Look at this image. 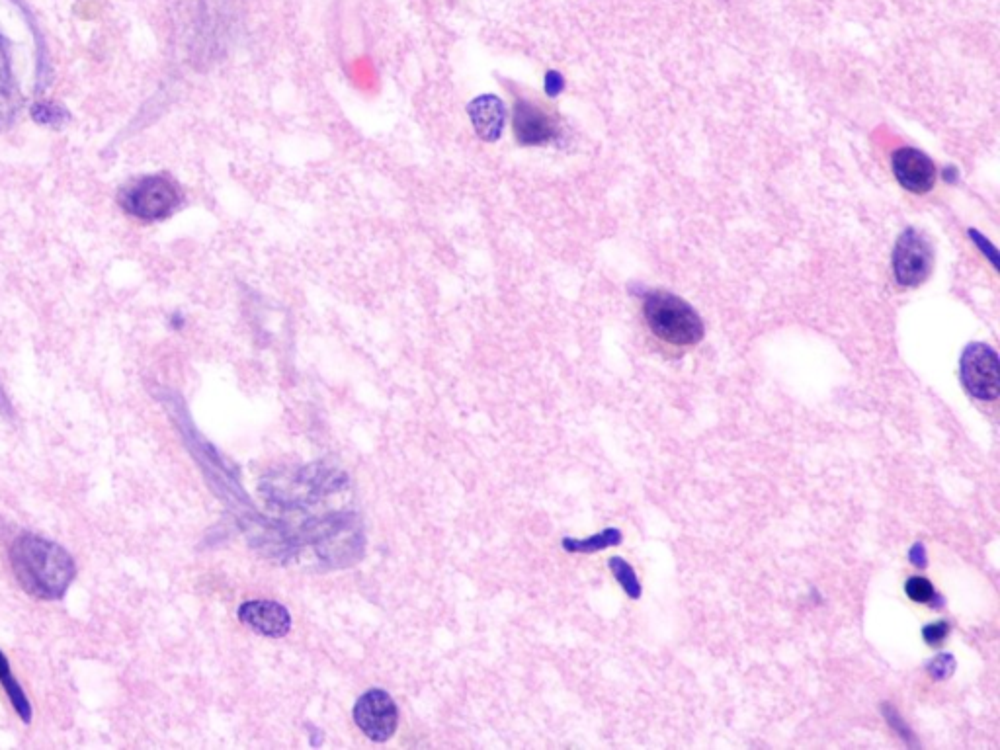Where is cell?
<instances>
[{
    "label": "cell",
    "instance_id": "cell-1",
    "mask_svg": "<svg viewBox=\"0 0 1000 750\" xmlns=\"http://www.w3.org/2000/svg\"><path fill=\"white\" fill-rule=\"evenodd\" d=\"M16 581L36 598L59 600L77 577L73 557L59 543L42 536L22 534L10 547Z\"/></svg>",
    "mask_w": 1000,
    "mask_h": 750
},
{
    "label": "cell",
    "instance_id": "cell-2",
    "mask_svg": "<svg viewBox=\"0 0 1000 750\" xmlns=\"http://www.w3.org/2000/svg\"><path fill=\"white\" fill-rule=\"evenodd\" d=\"M645 319L651 331L668 344L692 346L704 336V323L700 315L686 301L672 293L647 295Z\"/></svg>",
    "mask_w": 1000,
    "mask_h": 750
},
{
    "label": "cell",
    "instance_id": "cell-3",
    "mask_svg": "<svg viewBox=\"0 0 1000 750\" xmlns=\"http://www.w3.org/2000/svg\"><path fill=\"white\" fill-rule=\"evenodd\" d=\"M122 208L145 221L168 217L180 204V192L167 176H145L122 192Z\"/></svg>",
    "mask_w": 1000,
    "mask_h": 750
},
{
    "label": "cell",
    "instance_id": "cell-4",
    "mask_svg": "<svg viewBox=\"0 0 1000 750\" xmlns=\"http://www.w3.org/2000/svg\"><path fill=\"white\" fill-rule=\"evenodd\" d=\"M961 381L973 397L981 401H995L1000 393L997 352L981 342L969 344L961 356Z\"/></svg>",
    "mask_w": 1000,
    "mask_h": 750
},
{
    "label": "cell",
    "instance_id": "cell-5",
    "mask_svg": "<svg viewBox=\"0 0 1000 750\" xmlns=\"http://www.w3.org/2000/svg\"><path fill=\"white\" fill-rule=\"evenodd\" d=\"M354 721L368 739L383 743L395 735L399 711L387 692L372 690L356 702Z\"/></svg>",
    "mask_w": 1000,
    "mask_h": 750
},
{
    "label": "cell",
    "instance_id": "cell-6",
    "mask_svg": "<svg viewBox=\"0 0 1000 750\" xmlns=\"http://www.w3.org/2000/svg\"><path fill=\"white\" fill-rule=\"evenodd\" d=\"M932 266V247L915 229H907L893 252V272L901 286L915 288L926 280Z\"/></svg>",
    "mask_w": 1000,
    "mask_h": 750
},
{
    "label": "cell",
    "instance_id": "cell-7",
    "mask_svg": "<svg viewBox=\"0 0 1000 750\" xmlns=\"http://www.w3.org/2000/svg\"><path fill=\"white\" fill-rule=\"evenodd\" d=\"M512 127H514L516 139L522 145H530V147L549 143L557 135L555 120L540 106H536L528 100L516 102Z\"/></svg>",
    "mask_w": 1000,
    "mask_h": 750
},
{
    "label": "cell",
    "instance_id": "cell-8",
    "mask_svg": "<svg viewBox=\"0 0 1000 750\" xmlns=\"http://www.w3.org/2000/svg\"><path fill=\"white\" fill-rule=\"evenodd\" d=\"M239 620L264 637H284L292 627L290 612L270 600H252L239 608Z\"/></svg>",
    "mask_w": 1000,
    "mask_h": 750
},
{
    "label": "cell",
    "instance_id": "cell-9",
    "mask_svg": "<svg viewBox=\"0 0 1000 750\" xmlns=\"http://www.w3.org/2000/svg\"><path fill=\"white\" fill-rule=\"evenodd\" d=\"M893 172L899 184L915 194H924L934 186L936 167L934 163L918 149H899L893 155Z\"/></svg>",
    "mask_w": 1000,
    "mask_h": 750
},
{
    "label": "cell",
    "instance_id": "cell-10",
    "mask_svg": "<svg viewBox=\"0 0 1000 750\" xmlns=\"http://www.w3.org/2000/svg\"><path fill=\"white\" fill-rule=\"evenodd\" d=\"M467 112L475 133L483 141L487 143L499 141L506 124V108L499 96L483 94L469 104Z\"/></svg>",
    "mask_w": 1000,
    "mask_h": 750
},
{
    "label": "cell",
    "instance_id": "cell-11",
    "mask_svg": "<svg viewBox=\"0 0 1000 750\" xmlns=\"http://www.w3.org/2000/svg\"><path fill=\"white\" fill-rule=\"evenodd\" d=\"M0 684H2V688H4V692L8 696V700H10L12 708L16 709V713L20 715V719L24 723H30V719H32V704L26 698L24 690L20 688V684L14 680V676L10 672V665H8V661H6V657H4L2 651H0Z\"/></svg>",
    "mask_w": 1000,
    "mask_h": 750
},
{
    "label": "cell",
    "instance_id": "cell-12",
    "mask_svg": "<svg viewBox=\"0 0 1000 750\" xmlns=\"http://www.w3.org/2000/svg\"><path fill=\"white\" fill-rule=\"evenodd\" d=\"M620 542H622V534L618 530H604L602 534H598L594 538H588L584 542L565 540V547L569 551H598V549H604L608 545H616V543Z\"/></svg>",
    "mask_w": 1000,
    "mask_h": 750
},
{
    "label": "cell",
    "instance_id": "cell-13",
    "mask_svg": "<svg viewBox=\"0 0 1000 750\" xmlns=\"http://www.w3.org/2000/svg\"><path fill=\"white\" fill-rule=\"evenodd\" d=\"M610 567H612L614 575L618 577L620 584L624 586L625 592H627L631 598H637V596L641 594V584L637 581V577H635L633 569L625 563L624 559H620V557H614V559L610 561Z\"/></svg>",
    "mask_w": 1000,
    "mask_h": 750
},
{
    "label": "cell",
    "instance_id": "cell-14",
    "mask_svg": "<svg viewBox=\"0 0 1000 750\" xmlns=\"http://www.w3.org/2000/svg\"><path fill=\"white\" fill-rule=\"evenodd\" d=\"M905 590H907V594H909L911 600L922 602V604H928V602H932L936 598L934 586H932V583L928 579H924V577L909 579L907 584H905Z\"/></svg>",
    "mask_w": 1000,
    "mask_h": 750
},
{
    "label": "cell",
    "instance_id": "cell-15",
    "mask_svg": "<svg viewBox=\"0 0 1000 750\" xmlns=\"http://www.w3.org/2000/svg\"><path fill=\"white\" fill-rule=\"evenodd\" d=\"M924 639L930 643V645H938L942 643L948 633H950V625L948 622H936V624H930L928 627H924Z\"/></svg>",
    "mask_w": 1000,
    "mask_h": 750
},
{
    "label": "cell",
    "instance_id": "cell-16",
    "mask_svg": "<svg viewBox=\"0 0 1000 750\" xmlns=\"http://www.w3.org/2000/svg\"><path fill=\"white\" fill-rule=\"evenodd\" d=\"M32 114H34L36 122H40V124H57V122H61V118H63V114H61V110H59V108L45 106V104L36 106V108L32 110Z\"/></svg>",
    "mask_w": 1000,
    "mask_h": 750
},
{
    "label": "cell",
    "instance_id": "cell-17",
    "mask_svg": "<svg viewBox=\"0 0 1000 750\" xmlns=\"http://www.w3.org/2000/svg\"><path fill=\"white\" fill-rule=\"evenodd\" d=\"M928 670L932 672L934 678H946L954 670V659L950 655H942L936 661H932Z\"/></svg>",
    "mask_w": 1000,
    "mask_h": 750
},
{
    "label": "cell",
    "instance_id": "cell-18",
    "mask_svg": "<svg viewBox=\"0 0 1000 750\" xmlns=\"http://www.w3.org/2000/svg\"><path fill=\"white\" fill-rule=\"evenodd\" d=\"M563 86H565V83H563V77L559 73H553V71L547 73V77H545V92L549 96H557L563 90Z\"/></svg>",
    "mask_w": 1000,
    "mask_h": 750
},
{
    "label": "cell",
    "instance_id": "cell-19",
    "mask_svg": "<svg viewBox=\"0 0 1000 750\" xmlns=\"http://www.w3.org/2000/svg\"><path fill=\"white\" fill-rule=\"evenodd\" d=\"M911 561L917 565V567H924L926 565V555H924V545H915L913 551H911Z\"/></svg>",
    "mask_w": 1000,
    "mask_h": 750
}]
</instances>
